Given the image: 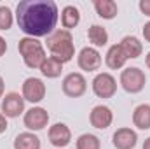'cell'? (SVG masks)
Segmentation results:
<instances>
[{
  "label": "cell",
  "instance_id": "obj_1",
  "mask_svg": "<svg viewBox=\"0 0 150 149\" xmlns=\"http://www.w3.org/2000/svg\"><path fill=\"white\" fill-rule=\"evenodd\" d=\"M59 12L54 0H21L16 7V21L26 37L49 35L58 23Z\"/></svg>",
  "mask_w": 150,
  "mask_h": 149
},
{
  "label": "cell",
  "instance_id": "obj_2",
  "mask_svg": "<svg viewBox=\"0 0 150 149\" xmlns=\"http://www.w3.org/2000/svg\"><path fill=\"white\" fill-rule=\"evenodd\" d=\"M47 49L51 51V56L59 60L63 65L68 63L75 54L74 37L68 30H56L47 37Z\"/></svg>",
  "mask_w": 150,
  "mask_h": 149
},
{
  "label": "cell",
  "instance_id": "obj_3",
  "mask_svg": "<svg viewBox=\"0 0 150 149\" xmlns=\"http://www.w3.org/2000/svg\"><path fill=\"white\" fill-rule=\"evenodd\" d=\"M18 51L23 56V62L28 69H40V65L44 63L45 56V49L42 46V42H38L33 37H23L18 42Z\"/></svg>",
  "mask_w": 150,
  "mask_h": 149
},
{
  "label": "cell",
  "instance_id": "obj_4",
  "mask_svg": "<svg viewBox=\"0 0 150 149\" xmlns=\"http://www.w3.org/2000/svg\"><path fill=\"white\" fill-rule=\"evenodd\" d=\"M119 81H120V86L127 93H131V95L140 93L145 88V84H147L145 72L142 69H138V67H127V69H124L120 72V79Z\"/></svg>",
  "mask_w": 150,
  "mask_h": 149
},
{
  "label": "cell",
  "instance_id": "obj_5",
  "mask_svg": "<svg viewBox=\"0 0 150 149\" xmlns=\"http://www.w3.org/2000/svg\"><path fill=\"white\" fill-rule=\"evenodd\" d=\"M93 93L98 98H112L117 93V81L108 72H100L93 79Z\"/></svg>",
  "mask_w": 150,
  "mask_h": 149
},
{
  "label": "cell",
  "instance_id": "obj_6",
  "mask_svg": "<svg viewBox=\"0 0 150 149\" xmlns=\"http://www.w3.org/2000/svg\"><path fill=\"white\" fill-rule=\"evenodd\" d=\"M63 93L70 98H79L87 91V81L80 72H70L65 75L63 82H61Z\"/></svg>",
  "mask_w": 150,
  "mask_h": 149
},
{
  "label": "cell",
  "instance_id": "obj_7",
  "mask_svg": "<svg viewBox=\"0 0 150 149\" xmlns=\"http://www.w3.org/2000/svg\"><path fill=\"white\" fill-rule=\"evenodd\" d=\"M45 93H47L45 84H44V81L38 79V77H28V79H25V82H23V86H21V95H23V98L28 100V102H32V104L42 102V100L45 98Z\"/></svg>",
  "mask_w": 150,
  "mask_h": 149
},
{
  "label": "cell",
  "instance_id": "obj_8",
  "mask_svg": "<svg viewBox=\"0 0 150 149\" xmlns=\"http://www.w3.org/2000/svg\"><path fill=\"white\" fill-rule=\"evenodd\" d=\"M77 63L82 70L86 72H94L101 67V54L98 53L96 47H82L79 51V56H77Z\"/></svg>",
  "mask_w": 150,
  "mask_h": 149
},
{
  "label": "cell",
  "instance_id": "obj_9",
  "mask_svg": "<svg viewBox=\"0 0 150 149\" xmlns=\"http://www.w3.org/2000/svg\"><path fill=\"white\" fill-rule=\"evenodd\" d=\"M23 123L32 132L44 130L47 126V123H49V112L45 111L44 107H32V109H28V111L25 112Z\"/></svg>",
  "mask_w": 150,
  "mask_h": 149
},
{
  "label": "cell",
  "instance_id": "obj_10",
  "mask_svg": "<svg viewBox=\"0 0 150 149\" xmlns=\"http://www.w3.org/2000/svg\"><path fill=\"white\" fill-rule=\"evenodd\" d=\"M25 112V98L23 95L11 91L2 98V114L5 117H18Z\"/></svg>",
  "mask_w": 150,
  "mask_h": 149
},
{
  "label": "cell",
  "instance_id": "obj_11",
  "mask_svg": "<svg viewBox=\"0 0 150 149\" xmlns=\"http://www.w3.org/2000/svg\"><path fill=\"white\" fill-rule=\"evenodd\" d=\"M49 142L58 149H65L72 142V130L65 123H54L47 132Z\"/></svg>",
  "mask_w": 150,
  "mask_h": 149
},
{
  "label": "cell",
  "instance_id": "obj_12",
  "mask_svg": "<svg viewBox=\"0 0 150 149\" xmlns=\"http://www.w3.org/2000/svg\"><path fill=\"white\" fill-rule=\"evenodd\" d=\"M89 121L98 130H107L113 121V112L107 105H96L89 112Z\"/></svg>",
  "mask_w": 150,
  "mask_h": 149
},
{
  "label": "cell",
  "instance_id": "obj_13",
  "mask_svg": "<svg viewBox=\"0 0 150 149\" xmlns=\"http://www.w3.org/2000/svg\"><path fill=\"white\" fill-rule=\"evenodd\" d=\"M138 142V135L133 128H119L112 135V144L115 149H133Z\"/></svg>",
  "mask_w": 150,
  "mask_h": 149
},
{
  "label": "cell",
  "instance_id": "obj_14",
  "mask_svg": "<svg viewBox=\"0 0 150 149\" xmlns=\"http://www.w3.org/2000/svg\"><path fill=\"white\" fill-rule=\"evenodd\" d=\"M119 46L122 47V51H124L127 60H134V58L142 56V53H143V44L140 42V39L134 37V35H126L119 42Z\"/></svg>",
  "mask_w": 150,
  "mask_h": 149
},
{
  "label": "cell",
  "instance_id": "obj_15",
  "mask_svg": "<svg viewBox=\"0 0 150 149\" xmlns=\"http://www.w3.org/2000/svg\"><path fill=\"white\" fill-rule=\"evenodd\" d=\"M126 62H127V58H126V54H124V51H122V47L119 44H113V46L108 47L107 56H105V63H107L108 69L119 70V69H122L126 65Z\"/></svg>",
  "mask_w": 150,
  "mask_h": 149
},
{
  "label": "cell",
  "instance_id": "obj_16",
  "mask_svg": "<svg viewBox=\"0 0 150 149\" xmlns=\"http://www.w3.org/2000/svg\"><path fill=\"white\" fill-rule=\"evenodd\" d=\"M14 149H40V139L33 132L18 133L14 139Z\"/></svg>",
  "mask_w": 150,
  "mask_h": 149
},
{
  "label": "cell",
  "instance_id": "obj_17",
  "mask_svg": "<svg viewBox=\"0 0 150 149\" xmlns=\"http://www.w3.org/2000/svg\"><path fill=\"white\" fill-rule=\"evenodd\" d=\"M38 70L42 72L44 77H47V79H56V77H59L61 72H63V63L59 60L52 58V56H47L44 60V63L40 65Z\"/></svg>",
  "mask_w": 150,
  "mask_h": 149
},
{
  "label": "cell",
  "instance_id": "obj_18",
  "mask_svg": "<svg viewBox=\"0 0 150 149\" xmlns=\"http://www.w3.org/2000/svg\"><path fill=\"white\" fill-rule=\"evenodd\" d=\"M133 125L140 130H149L150 128V105L142 104L133 111Z\"/></svg>",
  "mask_w": 150,
  "mask_h": 149
},
{
  "label": "cell",
  "instance_id": "obj_19",
  "mask_svg": "<svg viewBox=\"0 0 150 149\" xmlns=\"http://www.w3.org/2000/svg\"><path fill=\"white\" fill-rule=\"evenodd\" d=\"M96 14L103 19H113L119 12V7L113 0H94Z\"/></svg>",
  "mask_w": 150,
  "mask_h": 149
},
{
  "label": "cell",
  "instance_id": "obj_20",
  "mask_svg": "<svg viewBox=\"0 0 150 149\" xmlns=\"http://www.w3.org/2000/svg\"><path fill=\"white\" fill-rule=\"evenodd\" d=\"M87 39L94 47H103L108 42V32L101 25H91L87 30Z\"/></svg>",
  "mask_w": 150,
  "mask_h": 149
},
{
  "label": "cell",
  "instance_id": "obj_21",
  "mask_svg": "<svg viewBox=\"0 0 150 149\" xmlns=\"http://www.w3.org/2000/svg\"><path fill=\"white\" fill-rule=\"evenodd\" d=\"M61 23L65 27V30L70 32V28H75L80 23V12L75 5H67L61 11Z\"/></svg>",
  "mask_w": 150,
  "mask_h": 149
},
{
  "label": "cell",
  "instance_id": "obj_22",
  "mask_svg": "<svg viewBox=\"0 0 150 149\" xmlns=\"http://www.w3.org/2000/svg\"><path fill=\"white\" fill-rule=\"evenodd\" d=\"M77 149H101V142L93 133H82L77 139Z\"/></svg>",
  "mask_w": 150,
  "mask_h": 149
},
{
  "label": "cell",
  "instance_id": "obj_23",
  "mask_svg": "<svg viewBox=\"0 0 150 149\" xmlns=\"http://www.w3.org/2000/svg\"><path fill=\"white\" fill-rule=\"evenodd\" d=\"M14 23L12 11L7 5H0V30H9Z\"/></svg>",
  "mask_w": 150,
  "mask_h": 149
},
{
  "label": "cell",
  "instance_id": "obj_24",
  "mask_svg": "<svg viewBox=\"0 0 150 149\" xmlns=\"http://www.w3.org/2000/svg\"><path fill=\"white\" fill-rule=\"evenodd\" d=\"M138 7H140V11H142L145 16H149L150 18V0H140Z\"/></svg>",
  "mask_w": 150,
  "mask_h": 149
},
{
  "label": "cell",
  "instance_id": "obj_25",
  "mask_svg": "<svg viewBox=\"0 0 150 149\" xmlns=\"http://www.w3.org/2000/svg\"><path fill=\"white\" fill-rule=\"evenodd\" d=\"M143 37H145V40L150 44V21H147V23L143 25Z\"/></svg>",
  "mask_w": 150,
  "mask_h": 149
},
{
  "label": "cell",
  "instance_id": "obj_26",
  "mask_svg": "<svg viewBox=\"0 0 150 149\" xmlns=\"http://www.w3.org/2000/svg\"><path fill=\"white\" fill-rule=\"evenodd\" d=\"M7 130V117L4 114H0V133H4Z\"/></svg>",
  "mask_w": 150,
  "mask_h": 149
},
{
  "label": "cell",
  "instance_id": "obj_27",
  "mask_svg": "<svg viewBox=\"0 0 150 149\" xmlns=\"http://www.w3.org/2000/svg\"><path fill=\"white\" fill-rule=\"evenodd\" d=\"M5 51H7V42H5V39L0 35V56H4Z\"/></svg>",
  "mask_w": 150,
  "mask_h": 149
},
{
  "label": "cell",
  "instance_id": "obj_28",
  "mask_svg": "<svg viewBox=\"0 0 150 149\" xmlns=\"http://www.w3.org/2000/svg\"><path fill=\"white\" fill-rule=\"evenodd\" d=\"M4 88H5V84H4V77L0 75V98H4Z\"/></svg>",
  "mask_w": 150,
  "mask_h": 149
},
{
  "label": "cell",
  "instance_id": "obj_29",
  "mask_svg": "<svg viewBox=\"0 0 150 149\" xmlns=\"http://www.w3.org/2000/svg\"><path fill=\"white\" fill-rule=\"evenodd\" d=\"M145 65H147V67L150 69V51L147 53V56H145Z\"/></svg>",
  "mask_w": 150,
  "mask_h": 149
},
{
  "label": "cell",
  "instance_id": "obj_30",
  "mask_svg": "<svg viewBox=\"0 0 150 149\" xmlns=\"http://www.w3.org/2000/svg\"><path fill=\"white\" fill-rule=\"evenodd\" d=\"M143 149H150V137L149 139H145V142H143Z\"/></svg>",
  "mask_w": 150,
  "mask_h": 149
}]
</instances>
